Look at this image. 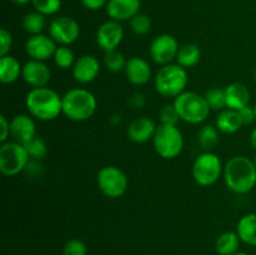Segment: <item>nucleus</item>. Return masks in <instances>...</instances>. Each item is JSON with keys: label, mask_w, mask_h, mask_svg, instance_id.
<instances>
[{"label": "nucleus", "mask_w": 256, "mask_h": 255, "mask_svg": "<svg viewBox=\"0 0 256 255\" xmlns=\"http://www.w3.org/2000/svg\"><path fill=\"white\" fill-rule=\"evenodd\" d=\"M224 182L235 194H248L256 185V168L252 159L236 155L228 160L224 166Z\"/></svg>", "instance_id": "nucleus-1"}, {"label": "nucleus", "mask_w": 256, "mask_h": 255, "mask_svg": "<svg viewBox=\"0 0 256 255\" xmlns=\"http://www.w3.org/2000/svg\"><path fill=\"white\" fill-rule=\"evenodd\" d=\"M25 106L32 118L50 122L62 114V96L50 88H35L26 94Z\"/></svg>", "instance_id": "nucleus-2"}, {"label": "nucleus", "mask_w": 256, "mask_h": 255, "mask_svg": "<svg viewBox=\"0 0 256 255\" xmlns=\"http://www.w3.org/2000/svg\"><path fill=\"white\" fill-rule=\"evenodd\" d=\"M95 95L84 88H74L62 95V114L72 122H85L95 114Z\"/></svg>", "instance_id": "nucleus-3"}, {"label": "nucleus", "mask_w": 256, "mask_h": 255, "mask_svg": "<svg viewBox=\"0 0 256 255\" xmlns=\"http://www.w3.org/2000/svg\"><path fill=\"white\" fill-rule=\"evenodd\" d=\"M189 82L188 72L185 68L179 64H168L164 65L156 72L154 79L155 90L162 96L172 98L175 99L186 92V85Z\"/></svg>", "instance_id": "nucleus-4"}, {"label": "nucleus", "mask_w": 256, "mask_h": 255, "mask_svg": "<svg viewBox=\"0 0 256 255\" xmlns=\"http://www.w3.org/2000/svg\"><path fill=\"white\" fill-rule=\"evenodd\" d=\"M172 104L176 108L180 119L192 125L204 122L212 110L204 95L195 92H184L175 98Z\"/></svg>", "instance_id": "nucleus-5"}, {"label": "nucleus", "mask_w": 256, "mask_h": 255, "mask_svg": "<svg viewBox=\"0 0 256 255\" xmlns=\"http://www.w3.org/2000/svg\"><path fill=\"white\" fill-rule=\"evenodd\" d=\"M152 145L158 155L164 159H174L184 149V136L176 125H158L152 138Z\"/></svg>", "instance_id": "nucleus-6"}, {"label": "nucleus", "mask_w": 256, "mask_h": 255, "mask_svg": "<svg viewBox=\"0 0 256 255\" xmlns=\"http://www.w3.org/2000/svg\"><path fill=\"white\" fill-rule=\"evenodd\" d=\"M224 172L220 158L212 152H204L198 155L192 164V178L200 186L214 185Z\"/></svg>", "instance_id": "nucleus-7"}, {"label": "nucleus", "mask_w": 256, "mask_h": 255, "mask_svg": "<svg viewBox=\"0 0 256 255\" xmlns=\"http://www.w3.org/2000/svg\"><path fill=\"white\" fill-rule=\"evenodd\" d=\"M30 156L22 144L5 142L0 146V172L6 176H15L24 172Z\"/></svg>", "instance_id": "nucleus-8"}, {"label": "nucleus", "mask_w": 256, "mask_h": 255, "mask_svg": "<svg viewBox=\"0 0 256 255\" xmlns=\"http://www.w3.org/2000/svg\"><path fill=\"white\" fill-rule=\"evenodd\" d=\"M98 188L105 196L116 199L122 196L129 188V180L120 168L108 165L98 172Z\"/></svg>", "instance_id": "nucleus-9"}, {"label": "nucleus", "mask_w": 256, "mask_h": 255, "mask_svg": "<svg viewBox=\"0 0 256 255\" xmlns=\"http://www.w3.org/2000/svg\"><path fill=\"white\" fill-rule=\"evenodd\" d=\"M49 36L59 45L74 44L80 36V25L70 16H59L52 20L48 28Z\"/></svg>", "instance_id": "nucleus-10"}, {"label": "nucleus", "mask_w": 256, "mask_h": 255, "mask_svg": "<svg viewBox=\"0 0 256 255\" xmlns=\"http://www.w3.org/2000/svg\"><path fill=\"white\" fill-rule=\"evenodd\" d=\"M179 48L176 38L170 34H162L152 42L149 54L152 62L164 66V65L172 64L174 60H176Z\"/></svg>", "instance_id": "nucleus-11"}, {"label": "nucleus", "mask_w": 256, "mask_h": 255, "mask_svg": "<svg viewBox=\"0 0 256 255\" xmlns=\"http://www.w3.org/2000/svg\"><path fill=\"white\" fill-rule=\"evenodd\" d=\"M124 39V28L116 20H108L99 26L96 32V44L105 52L116 50Z\"/></svg>", "instance_id": "nucleus-12"}, {"label": "nucleus", "mask_w": 256, "mask_h": 255, "mask_svg": "<svg viewBox=\"0 0 256 255\" xmlns=\"http://www.w3.org/2000/svg\"><path fill=\"white\" fill-rule=\"evenodd\" d=\"M56 48V42L49 35L44 34L30 35V38L25 42V52L28 56L32 60H39V62H46L52 59Z\"/></svg>", "instance_id": "nucleus-13"}, {"label": "nucleus", "mask_w": 256, "mask_h": 255, "mask_svg": "<svg viewBox=\"0 0 256 255\" xmlns=\"http://www.w3.org/2000/svg\"><path fill=\"white\" fill-rule=\"evenodd\" d=\"M22 76L30 88L35 89V88H44L49 84L52 79V72L45 62L30 59L22 65Z\"/></svg>", "instance_id": "nucleus-14"}, {"label": "nucleus", "mask_w": 256, "mask_h": 255, "mask_svg": "<svg viewBox=\"0 0 256 255\" xmlns=\"http://www.w3.org/2000/svg\"><path fill=\"white\" fill-rule=\"evenodd\" d=\"M72 78L80 84H90L100 74V62L94 55L85 54L78 58L72 69Z\"/></svg>", "instance_id": "nucleus-15"}, {"label": "nucleus", "mask_w": 256, "mask_h": 255, "mask_svg": "<svg viewBox=\"0 0 256 255\" xmlns=\"http://www.w3.org/2000/svg\"><path fill=\"white\" fill-rule=\"evenodd\" d=\"M10 136L20 144H26L36 136V125L32 115L18 114L10 120Z\"/></svg>", "instance_id": "nucleus-16"}, {"label": "nucleus", "mask_w": 256, "mask_h": 255, "mask_svg": "<svg viewBox=\"0 0 256 255\" xmlns=\"http://www.w3.org/2000/svg\"><path fill=\"white\" fill-rule=\"evenodd\" d=\"M140 0H109L106 4V14L112 20L125 22L139 14Z\"/></svg>", "instance_id": "nucleus-17"}, {"label": "nucleus", "mask_w": 256, "mask_h": 255, "mask_svg": "<svg viewBox=\"0 0 256 255\" xmlns=\"http://www.w3.org/2000/svg\"><path fill=\"white\" fill-rule=\"evenodd\" d=\"M156 128L158 126L155 125L154 120H152L150 118H136L128 126L126 135L132 142L144 144L149 140H152L155 132H156Z\"/></svg>", "instance_id": "nucleus-18"}, {"label": "nucleus", "mask_w": 256, "mask_h": 255, "mask_svg": "<svg viewBox=\"0 0 256 255\" xmlns=\"http://www.w3.org/2000/svg\"><path fill=\"white\" fill-rule=\"evenodd\" d=\"M125 76L132 84L145 85L152 78V70L149 62L139 56L130 58L125 66Z\"/></svg>", "instance_id": "nucleus-19"}, {"label": "nucleus", "mask_w": 256, "mask_h": 255, "mask_svg": "<svg viewBox=\"0 0 256 255\" xmlns=\"http://www.w3.org/2000/svg\"><path fill=\"white\" fill-rule=\"evenodd\" d=\"M226 108L232 110H240L250 102V90L242 82H232L225 88Z\"/></svg>", "instance_id": "nucleus-20"}, {"label": "nucleus", "mask_w": 256, "mask_h": 255, "mask_svg": "<svg viewBox=\"0 0 256 255\" xmlns=\"http://www.w3.org/2000/svg\"><path fill=\"white\" fill-rule=\"evenodd\" d=\"M22 74V65L12 55L0 56V82L2 84H12Z\"/></svg>", "instance_id": "nucleus-21"}, {"label": "nucleus", "mask_w": 256, "mask_h": 255, "mask_svg": "<svg viewBox=\"0 0 256 255\" xmlns=\"http://www.w3.org/2000/svg\"><path fill=\"white\" fill-rule=\"evenodd\" d=\"M215 126L219 129L220 132H224V134H234L239 132L242 126L239 112L229 109V108L222 110L216 118Z\"/></svg>", "instance_id": "nucleus-22"}, {"label": "nucleus", "mask_w": 256, "mask_h": 255, "mask_svg": "<svg viewBox=\"0 0 256 255\" xmlns=\"http://www.w3.org/2000/svg\"><path fill=\"white\" fill-rule=\"evenodd\" d=\"M236 232L239 235L240 240L244 244L250 245V246H256V214L250 212V214L244 215L240 218L236 225Z\"/></svg>", "instance_id": "nucleus-23"}, {"label": "nucleus", "mask_w": 256, "mask_h": 255, "mask_svg": "<svg viewBox=\"0 0 256 255\" xmlns=\"http://www.w3.org/2000/svg\"><path fill=\"white\" fill-rule=\"evenodd\" d=\"M200 59H202V50H200L199 45L188 42V44L182 45L179 48L176 64L182 65L185 69H190V68L196 66L199 64Z\"/></svg>", "instance_id": "nucleus-24"}, {"label": "nucleus", "mask_w": 256, "mask_h": 255, "mask_svg": "<svg viewBox=\"0 0 256 255\" xmlns=\"http://www.w3.org/2000/svg\"><path fill=\"white\" fill-rule=\"evenodd\" d=\"M240 242L236 232H225L216 238L215 252L218 255H232L239 252Z\"/></svg>", "instance_id": "nucleus-25"}, {"label": "nucleus", "mask_w": 256, "mask_h": 255, "mask_svg": "<svg viewBox=\"0 0 256 255\" xmlns=\"http://www.w3.org/2000/svg\"><path fill=\"white\" fill-rule=\"evenodd\" d=\"M198 142L205 152H212L219 142V129L214 125H204L198 132Z\"/></svg>", "instance_id": "nucleus-26"}, {"label": "nucleus", "mask_w": 256, "mask_h": 255, "mask_svg": "<svg viewBox=\"0 0 256 255\" xmlns=\"http://www.w3.org/2000/svg\"><path fill=\"white\" fill-rule=\"evenodd\" d=\"M22 29L30 35H38L42 34V30L46 26V20H45V15L40 14L39 12H28L24 18H22Z\"/></svg>", "instance_id": "nucleus-27"}, {"label": "nucleus", "mask_w": 256, "mask_h": 255, "mask_svg": "<svg viewBox=\"0 0 256 255\" xmlns=\"http://www.w3.org/2000/svg\"><path fill=\"white\" fill-rule=\"evenodd\" d=\"M52 60H54V64L62 70L72 69L75 62H76L74 52L66 45H59L56 48Z\"/></svg>", "instance_id": "nucleus-28"}, {"label": "nucleus", "mask_w": 256, "mask_h": 255, "mask_svg": "<svg viewBox=\"0 0 256 255\" xmlns=\"http://www.w3.org/2000/svg\"><path fill=\"white\" fill-rule=\"evenodd\" d=\"M126 62L124 54L120 52L119 50H110L106 52L104 55V64L110 72H120L122 70H125L126 66Z\"/></svg>", "instance_id": "nucleus-29"}, {"label": "nucleus", "mask_w": 256, "mask_h": 255, "mask_svg": "<svg viewBox=\"0 0 256 255\" xmlns=\"http://www.w3.org/2000/svg\"><path fill=\"white\" fill-rule=\"evenodd\" d=\"M30 159L32 160H42L48 155V146L44 140L40 136H34L32 140L24 144Z\"/></svg>", "instance_id": "nucleus-30"}, {"label": "nucleus", "mask_w": 256, "mask_h": 255, "mask_svg": "<svg viewBox=\"0 0 256 255\" xmlns=\"http://www.w3.org/2000/svg\"><path fill=\"white\" fill-rule=\"evenodd\" d=\"M212 110H224L226 108V96H225V89L220 88H212L204 95Z\"/></svg>", "instance_id": "nucleus-31"}, {"label": "nucleus", "mask_w": 256, "mask_h": 255, "mask_svg": "<svg viewBox=\"0 0 256 255\" xmlns=\"http://www.w3.org/2000/svg\"><path fill=\"white\" fill-rule=\"evenodd\" d=\"M130 28L134 34L142 36V35L149 34L152 30V20L148 15L139 12L130 19Z\"/></svg>", "instance_id": "nucleus-32"}, {"label": "nucleus", "mask_w": 256, "mask_h": 255, "mask_svg": "<svg viewBox=\"0 0 256 255\" xmlns=\"http://www.w3.org/2000/svg\"><path fill=\"white\" fill-rule=\"evenodd\" d=\"M35 12L42 15H54L62 8V0H32Z\"/></svg>", "instance_id": "nucleus-33"}, {"label": "nucleus", "mask_w": 256, "mask_h": 255, "mask_svg": "<svg viewBox=\"0 0 256 255\" xmlns=\"http://www.w3.org/2000/svg\"><path fill=\"white\" fill-rule=\"evenodd\" d=\"M159 119L160 124L165 125H178L179 120H182L174 104L164 105L159 112Z\"/></svg>", "instance_id": "nucleus-34"}, {"label": "nucleus", "mask_w": 256, "mask_h": 255, "mask_svg": "<svg viewBox=\"0 0 256 255\" xmlns=\"http://www.w3.org/2000/svg\"><path fill=\"white\" fill-rule=\"evenodd\" d=\"M62 255H88V248L80 239H70L62 248Z\"/></svg>", "instance_id": "nucleus-35"}, {"label": "nucleus", "mask_w": 256, "mask_h": 255, "mask_svg": "<svg viewBox=\"0 0 256 255\" xmlns=\"http://www.w3.org/2000/svg\"><path fill=\"white\" fill-rule=\"evenodd\" d=\"M12 46V35L9 30L2 28L0 30V56L9 55L10 49Z\"/></svg>", "instance_id": "nucleus-36"}, {"label": "nucleus", "mask_w": 256, "mask_h": 255, "mask_svg": "<svg viewBox=\"0 0 256 255\" xmlns=\"http://www.w3.org/2000/svg\"><path fill=\"white\" fill-rule=\"evenodd\" d=\"M238 112H239L240 119H242V126H244V125H252V122L256 120L254 106L246 105V106H244L242 109L238 110Z\"/></svg>", "instance_id": "nucleus-37"}, {"label": "nucleus", "mask_w": 256, "mask_h": 255, "mask_svg": "<svg viewBox=\"0 0 256 255\" xmlns=\"http://www.w3.org/2000/svg\"><path fill=\"white\" fill-rule=\"evenodd\" d=\"M24 172H26L28 176H30V178L39 176V175L42 172V162H40V160L30 159V162H28V165H26V168H25Z\"/></svg>", "instance_id": "nucleus-38"}, {"label": "nucleus", "mask_w": 256, "mask_h": 255, "mask_svg": "<svg viewBox=\"0 0 256 255\" xmlns=\"http://www.w3.org/2000/svg\"><path fill=\"white\" fill-rule=\"evenodd\" d=\"M82 6L86 8L88 10H99L102 8L106 6L109 0H80Z\"/></svg>", "instance_id": "nucleus-39"}, {"label": "nucleus", "mask_w": 256, "mask_h": 255, "mask_svg": "<svg viewBox=\"0 0 256 255\" xmlns=\"http://www.w3.org/2000/svg\"><path fill=\"white\" fill-rule=\"evenodd\" d=\"M0 125H2V134H0V142H5L10 136V122L6 116L0 115Z\"/></svg>", "instance_id": "nucleus-40"}, {"label": "nucleus", "mask_w": 256, "mask_h": 255, "mask_svg": "<svg viewBox=\"0 0 256 255\" xmlns=\"http://www.w3.org/2000/svg\"><path fill=\"white\" fill-rule=\"evenodd\" d=\"M129 102L134 109H142L145 105V96L142 94H140V92H136V94H134L130 98Z\"/></svg>", "instance_id": "nucleus-41"}, {"label": "nucleus", "mask_w": 256, "mask_h": 255, "mask_svg": "<svg viewBox=\"0 0 256 255\" xmlns=\"http://www.w3.org/2000/svg\"><path fill=\"white\" fill-rule=\"evenodd\" d=\"M250 144H252V146L256 150V128L252 129V134H250Z\"/></svg>", "instance_id": "nucleus-42"}, {"label": "nucleus", "mask_w": 256, "mask_h": 255, "mask_svg": "<svg viewBox=\"0 0 256 255\" xmlns=\"http://www.w3.org/2000/svg\"><path fill=\"white\" fill-rule=\"evenodd\" d=\"M12 2H15V4H19V5H25L28 4V2H30L32 0H12Z\"/></svg>", "instance_id": "nucleus-43"}, {"label": "nucleus", "mask_w": 256, "mask_h": 255, "mask_svg": "<svg viewBox=\"0 0 256 255\" xmlns=\"http://www.w3.org/2000/svg\"><path fill=\"white\" fill-rule=\"evenodd\" d=\"M232 255H249V254H248V252H238Z\"/></svg>", "instance_id": "nucleus-44"}, {"label": "nucleus", "mask_w": 256, "mask_h": 255, "mask_svg": "<svg viewBox=\"0 0 256 255\" xmlns=\"http://www.w3.org/2000/svg\"><path fill=\"white\" fill-rule=\"evenodd\" d=\"M252 162H254V165H255V168H256V154H255V156L252 158Z\"/></svg>", "instance_id": "nucleus-45"}, {"label": "nucleus", "mask_w": 256, "mask_h": 255, "mask_svg": "<svg viewBox=\"0 0 256 255\" xmlns=\"http://www.w3.org/2000/svg\"><path fill=\"white\" fill-rule=\"evenodd\" d=\"M254 80L256 82V68H255V72H254Z\"/></svg>", "instance_id": "nucleus-46"}, {"label": "nucleus", "mask_w": 256, "mask_h": 255, "mask_svg": "<svg viewBox=\"0 0 256 255\" xmlns=\"http://www.w3.org/2000/svg\"><path fill=\"white\" fill-rule=\"evenodd\" d=\"M254 110H255V116H256V104H255V106H254Z\"/></svg>", "instance_id": "nucleus-47"}]
</instances>
